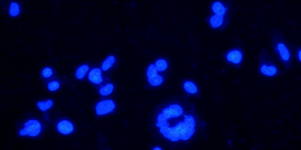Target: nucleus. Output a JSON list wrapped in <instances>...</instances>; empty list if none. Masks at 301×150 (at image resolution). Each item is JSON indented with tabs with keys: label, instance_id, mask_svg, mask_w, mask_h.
Instances as JSON below:
<instances>
[{
	"label": "nucleus",
	"instance_id": "nucleus-1",
	"mask_svg": "<svg viewBox=\"0 0 301 150\" xmlns=\"http://www.w3.org/2000/svg\"><path fill=\"white\" fill-rule=\"evenodd\" d=\"M271 42L273 50L280 61L287 70H290L293 67L292 54L283 33L280 30L275 31Z\"/></svg>",
	"mask_w": 301,
	"mask_h": 150
},
{
	"label": "nucleus",
	"instance_id": "nucleus-2",
	"mask_svg": "<svg viewBox=\"0 0 301 150\" xmlns=\"http://www.w3.org/2000/svg\"><path fill=\"white\" fill-rule=\"evenodd\" d=\"M258 70L261 74L267 77H275L279 73L277 66L271 60L265 48H262L259 52Z\"/></svg>",
	"mask_w": 301,
	"mask_h": 150
},
{
	"label": "nucleus",
	"instance_id": "nucleus-3",
	"mask_svg": "<svg viewBox=\"0 0 301 150\" xmlns=\"http://www.w3.org/2000/svg\"><path fill=\"white\" fill-rule=\"evenodd\" d=\"M24 128L19 131V135L22 136L28 135L36 137L40 133L41 126V123L35 120H30L24 124Z\"/></svg>",
	"mask_w": 301,
	"mask_h": 150
},
{
	"label": "nucleus",
	"instance_id": "nucleus-4",
	"mask_svg": "<svg viewBox=\"0 0 301 150\" xmlns=\"http://www.w3.org/2000/svg\"><path fill=\"white\" fill-rule=\"evenodd\" d=\"M244 53L242 49L235 48L228 51L226 54V59L231 63L239 68L244 59Z\"/></svg>",
	"mask_w": 301,
	"mask_h": 150
},
{
	"label": "nucleus",
	"instance_id": "nucleus-5",
	"mask_svg": "<svg viewBox=\"0 0 301 150\" xmlns=\"http://www.w3.org/2000/svg\"><path fill=\"white\" fill-rule=\"evenodd\" d=\"M115 105L112 100L108 99L99 102L96 107V114L98 115L108 114L114 109Z\"/></svg>",
	"mask_w": 301,
	"mask_h": 150
},
{
	"label": "nucleus",
	"instance_id": "nucleus-6",
	"mask_svg": "<svg viewBox=\"0 0 301 150\" xmlns=\"http://www.w3.org/2000/svg\"><path fill=\"white\" fill-rule=\"evenodd\" d=\"M57 76L55 69L50 66L43 68L39 73V77L43 82Z\"/></svg>",
	"mask_w": 301,
	"mask_h": 150
},
{
	"label": "nucleus",
	"instance_id": "nucleus-7",
	"mask_svg": "<svg viewBox=\"0 0 301 150\" xmlns=\"http://www.w3.org/2000/svg\"><path fill=\"white\" fill-rule=\"evenodd\" d=\"M57 128L59 132L64 134L71 133L74 129L73 124L70 121L66 120H62L58 123Z\"/></svg>",
	"mask_w": 301,
	"mask_h": 150
},
{
	"label": "nucleus",
	"instance_id": "nucleus-8",
	"mask_svg": "<svg viewBox=\"0 0 301 150\" xmlns=\"http://www.w3.org/2000/svg\"><path fill=\"white\" fill-rule=\"evenodd\" d=\"M88 79L93 83L99 84L101 83L103 81L101 70L98 68L92 69L88 74Z\"/></svg>",
	"mask_w": 301,
	"mask_h": 150
},
{
	"label": "nucleus",
	"instance_id": "nucleus-9",
	"mask_svg": "<svg viewBox=\"0 0 301 150\" xmlns=\"http://www.w3.org/2000/svg\"><path fill=\"white\" fill-rule=\"evenodd\" d=\"M44 82L47 89L50 91H55L60 86V79L58 76Z\"/></svg>",
	"mask_w": 301,
	"mask_h": 150
},
{
	"label": "nucleus",
	"instance_id": "nucleus-10",
	"mask_svg": "<svg viewBox=\"0 0 301 150\" xmlns=\"http://www.w3.org/2000/svg\"><path fill=\"white\" fill-rule=\"evenodd\" d=\"M212 10L216 14L224 16L227 8L225 7L220 2H215L212 6Z\"/></svg>",
	"mask_w": 301,
	"mask_h": 150
},
{
	"label": "nucleus",
	"instance_id": "nucleus-11",
	"mask_svg": "<svg viewBox=\"0 0 301 150\" xmlns=\"http://www.w3.org/2000/svg\"><path fill=\"white\" fill-rule=\"evenodd\" d=\"M223 17L216 14L212 16L210 19V23L211 26L214 28L220 26L223 22Z\"/></svg>",
	"mask_w": 301,
	"mask_h": 150
},
{
	"label": "nucleus",
	"instance_id": "nucleus-12",
	"mask_svg": "<svg viewBox=\"0 0 301 150\" xmlns=\"http://www.w3.org/2000/svg\"><path fill=\"white\" fill-rule=\"evenodd\" d=\"M53 105V100L48 99L45 101H39L37 102L36 106L38 108L42 111L45 112L51 108Z\"/></svg>",
	"mask_w": 301,
	"mask_h": 150
},
{
	"label": "nucleus",
	"instance_id": "nucleus-13",
	"mask_svg": "<svg viewBox=\"0 0 301 150\" xmlns=\"http://www.w3.org/2000/svg\"><path fill=\"white\" fill-rule=\"evenodd\" d=\"M183 88L185 91L190 94L196 93L198 90L196 85L193 82L187 81L183 84Z\"/></svg>",
	"mask_w": 301,
	"mask_h": 150
},
{
	"label": "nucleus",
	"instance_id": "nucleus-14",
	"mask_svg": "<svg viewBox=\"0 0 301 150\" xmlns=\"http://www.w3.org/2000/svg\"><path fill=\"white\" fill-rule=\"evenodd\" d=\"M155 66L159 72H162L165 70L168 67V63L165 59L160 58L157 59L154 64Z\"/></svg>",
	"mask_w": 301,
	"mask_h": 150
},
{
	"label": "nucleus",
	"instance_id": "nucleus-15",
	"mask_svg": "<svg viewBox=\"0 0 301 150\" xmlns=\"http://www.w3.org/2000/svg\"><path fill=\"white\" fill-rule=\"evenodd\" d=\"M147 80L151 85L155 86L160 85L163 81L162 76L158 74L153 77H148Z\"/></svg>",
	"mask_w": 301,
	"mask_h": 150
},
{
	"label": "nucleus",
	"instance_id": "nucleus-16",
	"mask_svg": "<svg viewBox=\"0 0 301 150\" xmlns=\"http://www.w3.org/2000/svg\"><path fill=\"white\" fill-rule=\"evenodd\" d=\"M115 61V58L113 55L109 56L102 63V69L106 71L112 66Z\"/></svg>",
	"mask_w": 301,
	"mask_h": 150
},
{
	"label": "nucleus",
	"instance_id": "nucleus-17",
	"mask_svg": "<svg viewBox=\"0 0 301 150\" xmlns=\"http://www.w3.org/2000/svg\"><path fill=\"white\" fill-rule=\"evenodd\" d=\"M89 69V67L87 65H84L81 66L76 71V77L79 79H83L88 71Z\"/></svg>",
	"mask_w": 301,
	"mask_h": 150
},
{
	"label": "nucleus",
	"instance_id": "nucleus-18",
	"mask_svg": "<svg viewBox=\"0 0 301 150\" xmlns=\"http://www.w3.org/2000/svg\"><path fill=\"white\" fill-rule=\"evenodd\" d=\"M113 89V85L110 83L107 84L105 86L101 88L99 91V93L101 95L103 96H108L112 92Z\"/></svg>",
	"mask_w": 301,
	"mask_h": 150
},
{
	"label": "nucleus",
	"instance_id": "nucleus-19",
	"mask_svg": "<svg viewBox=\"0 0 301 150\" xmlns=\"http://www.w3.org/2000/svg\"><path fill=\"white\" fill-rule=\"evenodd\" d=\"M158 71L153 64H150L146 71V75L148 77L155 76L158 74Z\"/></svg>",
	"mask_w": 301,
	"mask_h": 150
},
{
	"label": "nucleus",
	"instance_id": "nucleus-20",
	"mask_svg": "<svg viewBox=\"0 0 301 150\" xmlns=\"http://www.w3.org/2000/svg\"><path fill=\"white\" fill-rule=\"evenodd\" d=\"M19 7L18 4L15 2H12L9 8V13L12 16L17 15L19 12Z\"/></svg>",
	"mask_w": 301,
	"mask_h": 150
},
{
	"label": "nucleus",
	"instance_id": "nucleus-21",
	"mask_svg": "<svg viewBox=\"0 0 301 150\" xmlns=\"http://www.w3.org/2000/svg\"><path fill=\"white\" fill-rule=\"evenodd\" d=\"M301 48L300 47L298 48L296 50L295 54L296 57L299 62L300 64L301 61Z\"/></svg>",
	"mask_w": 301,
	"mask_h": 150
},
{
	"label": "nucleus",
	"instance_id": "nucleus-22",
	"mask_svg": "<svg viewBox=\"0 0 301 150\" xmlns=\"http://www.w3.org/2000/svg\"><path fill=\"white\" fill-rule=\"evenodd\" d=\"M153 150H161L162 149H160V148H159L158 147H155V148H154V149H153Z\"/></svg>",
	"mask_w": 301,
	"mask_h": 150
}]
</instances>
